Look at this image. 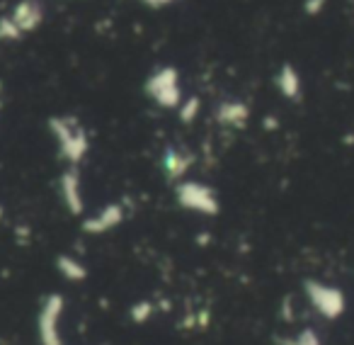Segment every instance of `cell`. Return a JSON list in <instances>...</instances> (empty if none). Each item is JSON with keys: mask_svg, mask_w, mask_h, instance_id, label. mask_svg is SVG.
Returning <instances> with one entry per match:
<instances>
[{"mask_svg": "<svg viewBox=\"0 0 354 345\" xmlns=\"http://www.w3.org/2000/svg\"><path fill=\"white\" fill-rule=\"evenodd\" d=\"M49 132L59 148V158L68 166H80L90 151V136L80 119L64 114V117H49Z\"/></svg>", "mask_w": 354, "mask_h": 345, "instance_id": "obj_1", "label": "cell"}, {"mask_svg": "<svg viewBox=\"0 0 354 345\" xmlns=\"http://www.w3.org/2000/svg\"><path fill=\"white\" fill-rule=\"evenodd\" d=\"M304 297L308 301V306L325 321H337L344 316L347 311V297H344V290L333 282L325 280H304Z\"/></svg>", "mask_w": 354, "mask_h": 345, "instance_id": "obj_2", "label": "cell"}, {"mask_svg": "<svg viewBox=\"0 0 354 345\" xmlns=\"http://www.w3.org/2000/svg\"><path fill=\"white\" fill-rule=\"evenodd\" d=\"M64 294L49 292L37 311V340H39V345H64Z\"/></svg>", "mask_w": 354, "mask_h": 345, "instance_id": "obj_3", "label": "cell"}, {"mask_svg": "<svg viewBox=\"0 0 354 345\" xmlns=\"http://www.w3.org/2000/svg\"><path fill=\"white\" fill-rule=\"evenodd\" d=\"M175 202L183 209L192 214H202V217H216L221 212V202L214 188L199 180H180L175 185Z\"/></svg>", "mask_w": 354, "mask_h": 345, "instance_id": "obj_4", "label": "cell"}, {"mask_svg": "<svg viewBox=\"0 0 354 345\" xmlns=\"http://www.w3.org/2000/svg\"><path fill=\"white\" fill-rule=\"evenodd\" d=\"M146 95L158 105V107L165 109H177L183 105V90H180V73L172 66H162L156 69L151 76L146 78L143 85Z\"/></svg>", "mask_w": 354, "mask_h": 345, "instance_id": "obj_5", "label": "cell"}, {"mask_svg": "<svg viewBox=\"0 0 354 345\" xmlns=\"http://www.w3.org/2000/svg\"><path fill=\"white\" fill-rule=\"evenodd\" d=\"M59 197L68 214H73V217H83L85 214L83 178H80L78 166H68L59 175Z\"/></svg>", "mask_w": 354, "mask_h": 345, "instance_id": "obj_6", "label": "cell"}, {"mask_svg": "<svg viewBox=\"0 0 354 345\" xmlns=\"http://www.w3.org/2000/svg\"><path fill=\"white\" fill-rule=\"evenodd\" d=\"M124 219H127V209H124L122 202H109L104 204L102 209H97L95 214L83 219L80 229H83L88 236H107L112 233L117 227H122Z\"/></svg>", "mask_w": 354, "mask_h": 345, "instance_id": "obj_7", "label": "cell"}, {"mask_svg": "<svg viewBox=\"0 0 354 345\" xmlns=\"http://www.w3.org/2000/svg\"><path fill=\"white\" fill-rule=\"evenodd\" d=\"M214 119L221 127L228 129H243L250 119V107L241 100H223L216 109H214Z\"/></svg>", "mask_w": 354, "mask_h": 345, "instance_id": "obj_8", "label": "cell"}, {"mask_svg": "<svg viewBox=\"0 0 354 345\" xmlns=\"http://www.w3.org/2000/svg\"><path fill=\"white\" fill-rule=\"evenodd\" d=\"M192 163H194V156L189 151H185V148H165L160 166L167 178L180 183V180H185V175L189 172Z\"/></svg>", "mask_w": 354, "mask_h": 345, "instance_id": "obj_9", "label": "cell"}, {"mask_svg": "<svg viewBox=\"0 0 354 345\" xmlns=\"http://www.w3.org/2000/svg\"><path fill=\"white\" fill-rule=\"evenodd\" d=\"M12 25L17 27L20 35H27V32L37 30L44 20V8L37 3V0H22L20 6L15 8V12L10 15Z\"/></svg>", "mask_w": 354, "mask_h": 345, "instance_id": "obj_10", "label": "cell"}, {"mask_svg": "<svg viewBox=\"0 0 354 345\" xmlns=\"http://www.w3.org/2000/svg\"><path fill=\"white\" fill-rule=\"evenodd\" d=\"M274 85L286 100H301V76L291 64H284L274 76Z\"/></svg>", "mask_w": 354, "mask_h": 345, "instance_id": "obj_11", "label": "cell"}, {"mask_svg": "<svg viewBox=\"0 0 354 345\" xmlns=\"http://www.w3.org/2000/svg\"><path fill=\"white\" fill-rule=\"evenodd\" d=\"M54 265H56L59 275L64 277L66 282H83V280H88V265H85L80 258L71 256V253H61V256H56Z\"/></svg>", "mask_w": 354, "mask_h": 345, "instance_id": "obj_12", "label": "cell"}, {"mask_svg": "<svg viewBox=\"0 0 354 345\" xmlns=\"http://www.w3.org/2000/svg\"><path fill=\"white\" fill-rule=\"evenodd\" d=\"M277 345H325V340L313 326H304V328L296 330V333L277 338Z\"/></svg>", "mask_w": 354, "mask_h": 345, "instance_id": "obj_13", "label": "cell"}, {"mask_svg": "<svg viewBox=\"0 0 354 345\" xmlns=\"http://www.w3.org/2000/svg\"><path fill=\"white\" fill-rule=\"evenodd\" d=\"M153 311H156V306H153L151 299L138 301V304L131 306V321L133 324H146V321L153 316Z\"/></svg>", "mask_w": 354, "mask_h": 345, "instance_id": "obj_14", "label": "cell"}, {"mask_svg": "<svg viewBox=\"0 0 354 345\" xmlns=\"http://www.w3.org/2000/svg\"><path fill=\"white\" fill-rule=\"evenodd\" d=\"M177 114H180V119H183L185 124H189L199 114V98H187L177 107Z\"/></svg>", "mask_w": 354, "mask_h": 345, "instance_id": "obj_15", "label": "cell"}, {"mask_svg": "<svg viewBox=\"0 0 354 345\" xmlns=\"http://www.w3.org/2000/svg\"><path fill=\"white\" fill-rule=\"evenodd\" d=\"M143 3L151 8H162V6H167V3H172V0H143Z\"/></svg>", "mask_w": 354, "mask_h": 345, "instance_id": "obj_16", "label": "cell"}, {"mask_svg": "<svg viewBox=\"0 0 354 345\" xmlns=\"http://www.w3.org/2000/svg\"><path fill=\"white\" fill-rule=\"evenodd\" d=\"M3 217H6V209H3V204H0V222H3Z\"/></svg>", "mask_w": 354, "mask_h": 345, "instance_id": "obj_17", "label": "cell"}]
</instances>
